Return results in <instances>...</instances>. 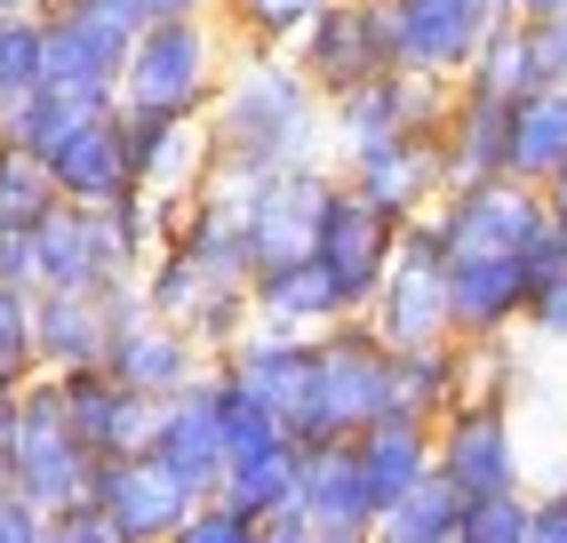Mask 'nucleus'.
Here are the masks:
<instances>
[{
  "mask_svg": "<svg viewBox=\"0 0 567 543\" xmlns=\"http://www.w3.org/2000/svg\"><path fill=\"white\" fill-rule=\"evenodd\" d=\"M200 121H208V144H216V168H240V176L336 161L328 152V96L305 81L296 57H272V49H233L224 89Z\"/></svg>",
  "mask_w": 567,
  "mask_h": 543,
  "instance_id": "1",
  "label": "nucleus"
},
{
  "mask_svg": "<svg viewBox=\"0 0 567 543\" xmlns=\"http://www.w3.org/2000/svg\"><path fill=\"white\" fill-rule=\"evenodd\" d=\"M384 408H392V352L375 344L368 320H336V328L312 336L305 383L280 408V423L296 432V448H320V440H352Z\"/></svg>",
  "mask_w": 567,
  "mask_h": 543,
  "instance_id": "2",
  "label": "nucleus"
},
{
  "mask_svg": "<svg viewBox=\"0 0 567 543\" xmlns=\"http://www.w3.org/2000/svg\"><path fill=\"white\" fill-rule=\"evenodd\" d=\"M224 64H233V32L224 17H161V24H136V41L121 57V104L128 112H184L200 121L224 89Z\"/></svg>",
  "mask_w": 567,
  "mask_h": 543,
  "instance_id": "3",
  "label": "nucleus"
},
{
  "mask_svg": "<svg viewBox=\"0 0 567 543\" xmlns=\"http://www.w3.org/2000/svg\"><path fill=\"white\" fill-rule=\"evenodd\" d=\"M0 463H9V488L32 495L41 512H56V503H72V495H89L96 455L81 448V432H72L64 392H56L49 368L24 376L17 392H0Z\"/></svg>",
  "mask_w": 567,
  "mask_h": 543,
  "instance_id": "4",
  "label": "nucleus"
},
{
  "mask_svg": "<svg viewBox=\"0 0 567 543\" xmlns=\"http://www.w3.org/2000/svg\"><path fill=\"white\" fill-rule=\"evenodd\" d=\"M136 24V0H41V89L121 104V57Z\"/></svg>",
  "mask_w": 567,
  "mask_h": 543,
  "instance_id": "5",
  "label": "nucleus"
},
{
  "mask_svg": "<svg viewBox=\"0 0 567 543\" xmlns=\"http://www.w3.org/2000/svg\"><path fill=\"white\" fill-rule=\"evenodd\" d=\"M360 320L375 328L384 352H415V344H447L456 336L447 328V240H440L432 208L400 224V248H392V264H384V280H375Z\"/></svg>",
  "mask_w": 567,
  "mask_h": 543,
  "instance_id": "6",
  "label": "nucleus"
},
{
  "mask_svg": "<svg viewBox=\"0 0 567 543\" xmlns=\"http://www.w3.org/2000/svg\"><path fill=\"white\" fill-rule=\"evenodd\" d=\"M432 472L456 488L464 503L472 495H504V488H527V448H519V416L504 392H464L432 423Z\"/></svg>",
  "mask_w": 567,
  "mask_h": 543,
  "instance_id": "7",
  "label": "nucleus"
},
{
  "mask_svg": "<svg viewBox=\"0 0 567 543\" xmlns=\"http://www.w3.org/2000/svg\"><path fill=\"white\" fill-rule=\"evenodd\" d=\"M104 313H112V336H104V368L121 376V383H136V392H153V400H168V392H184V383H200L208 368H216V352L184 328V320H161V313H144V296H136V280H121V288H104Z\"/></svg>",
  "mask_w": 567,
  "mask_h": 543,
  "instance_id": "8",
  "label": "nucleus"
},
{
  "mask_svg": "<svg viewBox=\"0 0 567 543\" xmlns=\"http://www.w3.org/2000/svg\"><path fill=\"white\" fill-rule=\"evenodd\" d=\"M456 81H432V72H368V81L336 89L328 96V152L336 161H352L368 144H392V136H432Z\"/></svg>",
  "mask_w": 567,
  "mask_h": 543,
  "instance_id": "9",
  "label": "nucleus"
},
{
  "mask_svg": "<svg viewBox=\"0 0 567 543\" xmlns=\"http://www.w3.org/2000/svg\"><path fill=\"white\" fill-rule=\"evenodd\" d=\"M432 224L447 256H519L544 216V184H519V176H472V184H447L432 201Z\"/></svg>",
  "mask_w": 567,
  "mask_h": 543,
  "instance_id": "10",
  "label": "nucleus"
},
{
  "mask_svg": "<svg viewBox=\"0 0 567 543\" xmlns=\"http://www.w3.org/2000/svg\"><path fill=\"white\" fill-rule=\"evenodd\" d=\"M392 248H400V224L375 208L368 192H352L344 176H336L328 201H320V224H312V248H305V256L328 272L336 288H344L352 313H368V296H375V280H384Z\"/></svg>",
  "mask_w": 567,
  "mask_h": 543,
  "instance_id": "11",
  "label": "nucleus"
},
{
  "mask_svg": "<svg viewBox=\"0 0 567 543\" xmlns=\"http://www.w3.org/2000/svg\"><path fill=\"white\" fill-rule=\"evenodd\" d=\"M384 24H392V64L400 72L464 81L487 24H496V0H384Z\"/></svg>",
  "mask_w": 567,
  "mask_h": 543,
  "instance_id": "12",
  "label": "nucleus"
},
{
  "mask_svg": "<svg viewBox=\"0 0 567 543\" xmlns=\"http://www.w3.org/2000/svg\"><path fill=\"white\" fill-rule=\"evenodd\" d=\"M136 280V264L121 256V240H112L104 208H72L56 201L41 224H32V288H81V296H104Z\"/></svg>",
  "mask_w": 567,
  "mask_h": 543,
  "instance_id": "13",
  "label": "nucleus"
},
{
  "mask_svg": "<svg viewBox=\"0 0 567 543\" xmlns=\"http://www.w3.org/2000/svg\"><path fill=\"white\" fill-rule=\"evenodd\" d=\"M305 64V81L320 96L368 81V72H392V24H384V0H328L312 17V32L288 49Z\"/></svg>",
  "mask_w": 567,
  "mask_h": 543,
  "instance_id": "14",
  "label": "nucleus"
},
{
  "mask_svg": "<svg viewBox=\"0 0 567 543\" xmlns=\"http://www.w3.org/2000/svg\"><path fill=\"white\" fill-rule=\"evenodd\" d=\"M56 392H64V416H72V432H81V448H89L96 463H104V455H144V448H153L161 400L136 392V383H121L104 360L56 376Z\"/></svg>",
  "mask_w": 567,
  "mask_h": 543,
  "instance_id": "15",
  "label": "nucleus"
},
{
  "mask_svg": "<svg viewBox=\"0 0 567 543\" xmlns=\"http://www.w3.org/2000/svg\"><path fill=\"white\" fill-rule=\"evenodd\" d=\"M121 136H128V184L161 192V201H193V192L216 176L208 121H184V112H128L121 104Z\"/></svg>",
  "mask_w": 567,
  "mask_h": 543,
  "instance_id": "16",
  "label": "nucleus"
},
{
  "mask_svg": "<svg viewBox=\"0 0 567 543\" xmlns=\"http://www.w3.org/2000/svg\"><path fill=\"white\" fill-rule=\"evenodd\" d=\"M328 184H336V161L248 176V248H256V264H296L312 248V224H320Z\"/></svg>",
  "mask_w": 567,
  "mask_h": 543,
  "instance_id": "17",
  "label": "nucleus"
},
{
  "mask_svg": "<svg viewBox=\"0 0 567 543\" xmlns=\"http://www.w3.org/2000/svg\"><path fill=\"white\" fill-rule=\"evenodd\" d=\"M296 503L312 520V543H368L375 527V495L352 463V440H320L296 448Z\"/></svg>",
  "mask_w": 567,
  "mask_h": 543,
  "instance_id": "18",
  "label": "nucleus"
},
{
  "mask_svg": "<svg viewBox=\"0 0 567 543\" xmlns=\"http://www.w3.org/2000/svg\"><path fill=\"white\" fill-rule=\"evenodd\" d=\"M144 455H153L193 503L216 495V480H224V432H216V392H208V376L161 400V423H153V448H144Z\"/></svg>",
  "mask_w": 567,
  "mask_h": 543,
  "instance_id": "19",
  "label": "nucleus"
},
{
  "mask_svg": "<svg viewBox=\"0 0 567 543\" xmlns=\"http://www.w3.org/2000/svg\"><path fill=\"white\" fill-rule=\"evenodd\" d=\"M336 176H344L352 192H368L375 208H384L392 224L424 216L440 192H447V168H440V144L432 136H392V144H368L352 152V161H336Z\"/></svg>",
  "mask_w": 567,
  "mask_h": 543,
  "instance_id": "20",
  "label": "nucleus"
},
{
  "mask_svg": "<svg viewBox=\"0 0 567 543\" xmlns=\"http://www.w3.org/2000/svg\"><path fill=\"white\" fill-rule=\"evenodd\" d=\"M336 320H360L344 288L328 280V272L312 256H296V264H256L248 272V328H272V336H320Z\"/></svg>",
  "mask_w": 567,
  "mask_h": 543,
  "instance_id": "21",
  "label": "nucleus"
},
{
  "mask_svg": "<svg viewBox=\"0 0 567 543\" xmlns=\"http://www.w3.org/2000/svg\"><path fill=\"white\" fill-rule=\"evenodd\" d=\"M89 495L112 512V527H121L128 543H168L176 520L193 512V495H184L153 455H104L89 472Z\"/></svg>",
  "mask_w": 567,
  "mask_h": 543,
  "instance_id": "22",
  "label": "nucleus"
},
{
  "mask_svg": "<svg viewBox=\"0 0 567 543\" xmlns=\"http://www.w3.org/2000/svg\"><path fill=\"white\" fill-rule=\"evenodd\" d=\"M519 256H447V328H456V344L519 336V304H527Z\"/></svg>",
  "mask_w": 567,
  "mask_h": 543,
  "instance_id": "23",
  "label": "nucleus"
},
{
  "mask_svg": "<svg viewBox=\"0 0 567 543\" xmlns=\"http://www.w3.org/2000/svg\"><path fill=\"white\" fill-rule=\"evenodd\" d=\"M49 176H56V201L72 208H104L128 192V136H121V104L89 112L56 152H49Z\"/></svg>",
  "mask_w": 567,
  "mask_h": 543,
  "instance_id": "24",
  "label": "nucleus"
},
{
  "mask_svg": "<svg viewBox=\"0 0 567 543\" xmlns=\"http://www.w3.org/2000/svg\"><path fill=\"white\" fill-rule=\"evenodd\" d=\"M432 144H440V168H447V184H472V176H504L512 104H504V96H487V89H472V81H456V96H447V112H440Z\"/></svg>",
  "mask_w": 567,
  "mask_h": 543,
  "instance_id": "25",
  "label": "nucleus"
},
{
  "mask_svg": "<svg viewBox=\"0 0 567 543\" xmlns=\"http://www.w3.org/2000/svg\"><path fill=\"white\" fill-rule=\"evenodd\" d=\"M104 336H112L104 296H81V288H32V352H41L49 376L96 368V360H104Z\"/></svg>",
  "mask_w": 567,
  "mask_h": 543,
  "instance_id": "26",
  "label": "nucleus"
},
{
  "mask_svg": "<svg viewBox=\"0 0 567 543\" xmlns=\"http://www.w3.org/2000/svg\"><path fill=\"white\" fill-rule=\"evenodd\" d=\"M352 463H360V480L375 495V512H384V503H400L415 480H432V423H415V416H368L352 432Z\"/></svg>",
  "mask_w": 567,
  "mask_h": 543,
  "instance_id": "27",
  "label": "nucleus"
},
{
  "mask_svg": "<svg viewBox=\"0 0 567 543\" xmlns=\"http://www.w3.org/2000/svg\"><path fill=\"white\" fill-rule=\"evenodd\" d=\"M472 392V344H415V352H392V408L384 416H415V423H440Z\"/></svg>",
  "mask_w": 567,
  "mask_h": 543,
  "instance_id": "28",
  "label": "nucleus"
},
{
  "mask_svg": "<svg viewBox=\"0 0 567 543\" xmlns=\"http://www.w3.org/2000/svg\"><path fill=\"white\" fill-rule=\"evenodd\" d=\"M551 168H567V81L512 96V144H504V176L544 184Z\"/></svg>",
  "mask_w": 567,
  "mask_h": 543,
  "instance_id": "29",
  "label": "nucleus"
},
{
  "mask_svg": "<svg viewBox=\"0 0 567 543\" xmlns=\"http://www.w3.org/2000/svg\"><path fill=\"white\" fill-rule=\"evenodd\" d=\"M527 304H519V336L536 344H567V240L544 224L536 240H527Z\"/></svg>",
  "mask_w": 567,
  "mask_h": 543,
  "instance_id": "30",
  "label": "nucleus"
},
{
  "mask_svg": "<svg viewBox=\"0 0 567 543\" xmlns=\"http://www.w3.org/2000/svg\"><path fill=\"white\" fill-rule=\"evenodd\" d=\"M456 520H464V495L432 472V480H415L400 503H384V512H375L368 543H456Z\"/></svg>",
  "mask_w": 567,
  "mask_h": 543,
  "instance_id": "31",
  "label": "nucleus"
},
{
  "mask_svg": "<svg viewBox=\"0 0 567 543\" xmlns=\"http://www.w3.org/2000/svg\"><path fill=\"white\" fill-rule=\"evenodd\" d=\"M89 112H104V104H81V96H64V89H24V96H9L0 104V144H17V152H49L89 121Z\"/></svg>",
  "mask_w": 567,
  "mask_h": 543,
  "instance_id": "32",
  "label": "nucleus"
},
{
  "mask_svg": "<svg viewBox=\"0 0 567 543\" xmlns=\"http://www.w3.org/2000/svg\"><path fill=\"white\" fill-rule=\"evenodd\" d=\"M320 9H328V0H216L233 49H272V57H288L296 41H305Z\"/></svg>",
  "mask_w": 567,
  "mask_h": 543,
  "instance_id": "33",
  "label": "nucleus"
},
{
  "mask_svg": "<svg viewBox=\"0 0 567 543\" xmlns=\"http://www.w3.org/2000/svg\"><path fill=\"white\" fill-rule=\"evenodd\" d=\"M472 89H487V96H527V89H544V72H536V41H527V17H496L487 24V41H480V57H472V72H464Z\"/></svg>",
  "mask_w": 567,
  "mask_h": 543,
  "instance_id": "34",
  "label": "nucleus"
},
{
  "mask_svg": "<svg viewBox=\"0 0 567 543\" xmlns=\"http://www.w3.org/2000/svg\"><path fill=\"white\" fill-rule=\"evenodd\" d=\"M216 495L240 503V512H272V503H288L296 495V440L233 455V463H224V480H216Z\"/></svg>",
  "mask_w": 567,
  "mask_h": 543,
  "instance_id": "35",
  "label": "nucleus"
},
{
  "mask_svg": "<svg viewBox=\"0 0 567 543\" xmlns=\"http://www.w3.org/2000/svg\"><path fill=\"white\" fill-rule=\"evenodd\" d=\"M56 208V176L41 152H17V144H0V232H32Z\"/></svg>",
  "mask_w": 567,
  "mask_h": 543,
  "instance_id": "36",
  "label": "nucleus"
},
{
  "mask_svg": "<svg viewBox=\"0 0 567 543\" xmlns=\"http://www.w3.org/2000/svg\"><path fill=\"white\" fill-rule=\"evenodd\" d=\"M41 89V9H9L0 17V104Z\"/></svg>",
  "mask_w": 567,
  "mask_h": 543,
  "instance_id": "37",
  "label": "nucleus"
},
{
  "mask_svg": "<svg viewBox=\"0 0 567 543\" xmlns=\"http://www.w3.org/2000/svg\"><path fill=\"white\" fill-rule=\"evenodd\" d=\"M24 376H41V352H32V288H0V392H17Z\"/></svg>",
  "mask_w": 567,
  "mask_h": 543,
  "instance_id": "38",
  "label": "nucleus"
},
{
  "mask_svg": "<svg viewBox=\"0 0 567 543\" xmlns=\"http://www.w3.org/2000/svg\"><path fill=\"white\" fill-rule=\"evenodd\" d=\"M456 543H527V488L472 495L464 520H456Z\"/></svg>",
  "mask_w": 567,
  "mask_h": 543,
  "instance_id": "39",
  "label": "nucleus"
},
{
  "mask_svg": "<svg viewBox=\"0 0 567 543\" xmlns=\"http://www.w3.org/2000/svg\"><path fill=\"white\" fill-rule=\"evenodd\" d=\"M184 328H193L208 352L224 360V352H233V344L248 336V280H240V288H208V296L193 304V320H184Z\"/></svg>",
  "mask_w": 567,
  "mask_h": 543,
  "instance_id": "40",
  "label": "nucleus"
},
{
  "mask_svg": "<svg viewBox=\"0 0 567 543\" xmlns=\"http://www.w3.org/2000/svg\"><path fill=\"white\" fill-rule=\"evenodd\" d=\"M168 543H256V512H240V503H224V495H200L193 512L176 520Z\"/></svg>",
  "mask_w": 567,
  "mask_h": 543,
  "instance_id": "41",
  "label": "nucleus"
},
{
  "mask_svg": "<svg viewBox=\"0 0 567 543\" xmlns=\"http://www.w3.org/2000/svg\"><path fill=\"white\" fill-rule=\"evenodd\" d=\"M49 543H128V535L112 527V512H104L96 495H72V503L49 512Z\"/></svg>",
  "mask_w": 567,
  "mask_h": 543,
  "instance_id": "42",
  "label": "nucleus"
},
{
  "mask_svg": "<svg viewBox=\"0 0 567 543\" xmlns=\"http://www.w3.org/2000/svg\"><path fill=\"white\" fill-rule=\"evenodd\" d=\"M527 543H567V488H527Z\"/></svg>",
  "mask_w": 567,
  "mask_h": 543,
  "instance_id": "43",
  "label": "nucleus"
},
{
  "mask_svg": "<svg viewBox=\"0 0 567 543\" xmlns=\"http://www.w3.org/2000/svg\"><path fill=\"white\" fill-rule=\"evenodd\" d=\"M0 543H49V512L17 488H0Z\"/></svg>",
  "mask_w": 567,
  "mask_h": 543,
  "instance_id": "44",
  "label": "nucleus"
},
{
  "mask_svg": "<svg viewBox=\"0 0 567 543\" xmlns=\"http://www.w3.org/2000/svg\"><path fill=\"white\" fill-rule=\"evenodd\" d=\"M256 543H312V520H305V503H272V512H256Z\"/></svg>",
  "mask_w": 567,
  "mask_h": 543,
  "instance_id": "45",
  "label": "nucleus"
},
{
  "mask_svg": "<svg viewBox=\"0 0 567 543\" xmlns=\"http://www.w3.org/2000/svg\"><path fill=\"white\" fill-rule=\"evenodd\" d=\"M0 288H32V232H0Z\"/></svg>",
  "mask_w": 567,
  "mask_h": 543,
  "instance_id": "46",
  "label": "nucleus"
},
{
  "mask_svg": "<svg viewBox=\"0 0 567 543\" xmlns=\"http://www.w3.org/2000/svg\"><path fill=\"white\" fill-rule=\"evenodd\" d=\"M216 0H136V17L144 24H161V17H208Z\"/></svg>",
  "mask_w": 567,
  "mask_h": 543,
  "instance_id": "47",
  "label": "nucleus"
},
{
  "mask_svg": "<svg viewBox=\"0 0 567 543\" xmlns=\"http://www.w3.org/2000/svg\"><path fill=\"white\" fill-rule=\"evenodd\" d=\"M544 216H551V232L567 240V168H551V176H544Z\"/></svg>",
  "mask_w": 567,
  "mask_h": 543,
  "instance_id": "48",
  "label": "nucleus"
},
{
  "mask_svg": "<svg viewBox=\"0 0 567 543\" xmlns=\"http://www.w3.org/2000/svg\"><path fill=\"white\" fill-rule=\"evenodd\" d=\"M0 488H9V463H0Z\"/></svg>",
  "mask_w": 567,
  "mask_h": 543,
  "instance_id": "49",
  "label": "nucleus"
},
{
  "mask_svg": "<svg viewBox=\"0 0 567 543\" xmlns=\"http://www.w3.org/2000/svg\"><path fill=\"white\" fill-rule=\"evenodd\" d=\"M559 488H567V463H559Z\"/></svg>",
  "mask_w": 567,
  "mask_h": 543,
  "instance_id": "50",
  "label": "nucleus"
}]
</instances>
